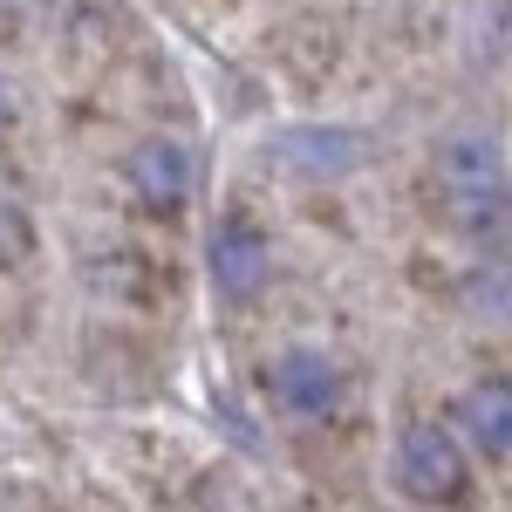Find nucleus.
Returning <instances> with one entry per match:
<instances>
[{
    "mask_svg": "<svg viewBox=\"0 0 512 512\" xmlns=\"http://www.w3.org/2000/svg\"><path fill=\"white\" fill-rule=\"evenodd\" d=\"M431 178L451 205V219L472 239H485V226L506 219V144H499V130H485V123L444 130L431 151Z\"/></svg>",
    "mask_w": 512,
    "mask_h": 512,
    "instance_id": "1",
    "label": "nucleus"
},
{
    "mask_svg": "<svg viewBox=\"0 0 512 512\" xmlns=\"http://www.w3.org/2000/svg\"><path fill=\"white\" fill-rule=\"evenodd\" d=\"M390 472H396V492L417 499V506H458L465 485H472V465H465L458 437L444 431V424H431V417H417V424L396 431Z\"/></svg>",
    "mask_w": 512,
    "mask_h": 512,
    "instance_id": "2",
    "label": "nucleus"
},
{
    "mask_svg": "<svg viewBox=\"0 0 512 512\" xmlns=\"http://www.w3.org/2000/svg\"><path fill=\"white\" fill-rule=\"evenodd\" d=\"M267 274H274V239L260 233L246 212L212 219V233H205V280H212V294L219 301H253L267 287Z\"/></svg>",
    "mask_w": 512,
    "mask_h": 512,
    "instance_id": "3",
    "label": "nucleus"
},
{
    "mask_svg": "<svg viewBox=\"0 0 512 512\" xmlns=\"http://www.w3.org/2000/svg\"><path fill=\"white\" fill-rule=\"evenodd\" d=\"M267 390H274L280 417H294V424H328V417L342 410L349 383H342V362L328 349H287L274 362V376H267Z\"/></svg>",
    "mask_w": 512,
    "mask_h": 512,
    "instance_id": "4",
    "label": "nucleus"
},
{
    "mask_svg": "<svg viewBox=\"0 0 512 512\" xmlns=\"http://www.w3.org/2000/svg\"><path fill=\"white\" fill-rule=\"evenodd\" d=\"M123 185H130V198H137L144 212H178V205L192 198V185H198L192 144H178V137H144V144H130Z\"/></svg>",
    "mask_w": 512,
    "mask_h": 512,
    "instance_id": "5",
    "label": "nucleus"
},
{
    "mask_svg": "<svg viewBox=\"0 0 512 512\" xmlns=\"http://www.w3.org/2000/svg\"><path fill=\"white\" fill-rule=\"evenodd\" d=\"M458 424H465V437L485 451V465H506V451H512V390H506V376H485V383H472V390L458 396Z\"/></svg>",
    "mask_w": 512,
    "mask_h": 512,
    "instance_id": "6",
    "label": "nucleus"
},
{
    "mask_svg": "<svg viewBox=\"0 0 512 512\" xmlns=\"http://www.w3.org/2000/svg\"><path fill=\"white\" fill-rule=\"evenodd\" d=\"M280 151L301 164V171H349V164L362 158L355 130H294V137H287Z\"/></svg>",
    "mask_w": 512,
    "mask_h": 512,
    "instance_id": "7",
    "label": "nucleus"
},
{
    "mask_svg": "<svg viewBox=\"0 0 512 512\" xmlns=\"http://www.w3.org/2000/svg\"><path fill=\"white\" fill-rule=\"evenodd\" d=\"M14 123V96H7V82H0V130Z\"/></svg>",
    "mask_w": 512,
    "mask_h": 512,
    "instance_id": "8",
    "label": "nucleus"
}]
</instances>
